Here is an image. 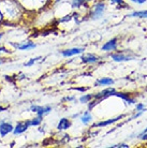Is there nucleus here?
I'll return each instance as SVG.
<instances>
[{"label":"nucleus","mask_w":147,"mask_h":148,"mask_svg":"<svg viewBox=\"0 0 147 148\" xmlns=\"http://www.w3.org/2000/svg\"><path fill=\"white\" fill-rule=\"evenodd\" d=\"M104 4L103 3H98L95 7V9H93V12H92V14H91V16H92V18H95V19H97V18H100L101 16H102V14H103V12H104Z\"/></svg>","instance_id":"obj_1"},{"label":"nucleus","mask_w":147,"mask_h":148,"mask_svg":"<svg viewBox=\"0 0 147 148\" xmlns=\"http://www.w3.org/2000/svg\"><path fill=\"white\" fill-rule=\"evenodd\" d=\"M28 127H29V123H28V120L27 121H23V122H19L17 123V126L14 128V134H21L23 132H25L26 130L28 129Z\"/></svg>","instance_id":"obj_2"},{"label":"nucleus","mask_w":147,"mask_h":148,"mask_svg":"<svg viewBox=\"0 0 147 148\" xmlns=\"http://www.w3.org/2000/svg\"><path fill=\"white\" fill-rule=\"evenodd\" d=\"M13 131V127L10 123H7V122H3L0 125V134L1 136H5L8 133H10Z\"/></svg>","instance_id":"obj_3"},{"label":"nucleus","mask_w":147,"mask_h":148,"mask_svg":"<svg viewBox=\"0 0 147 148\" xmlns=\"http://www.w3.org/2000/svg\"><path fill=\"white\" fill-rule=\"evenodd\" d=\"M115 92H116V91H115V89L109 88V89H105V90L101 91V92L97 93L96 96H93V98H95V99H103V98H106V97H109V96L114 95Z\"/></svg>","instance_id":"obj_4"},{"label":"nucleus","mask_w":147,"mask_h":148,"mask_svg":"<svg viewBox=\"0 0 147 148\" xmlns=\"http://www.w3.org/2000/svg\"><path fill=\"white\" fill-rule=\"evenodd\" d=\"M31 111L38 113L39 116H43V115L51 112V108L49 106H44V108H42V106H31Z\"/></svg>","instance_id":"obj_5"},{"label":"nucleus","mask_w":147,"mask_h":148,"mask_svg":"<svg viewBox=\"0 0 147 148\" xmlns=\"http://www.w3.org/2000/svg\"><path fill=\"white\" fill-rule=\"evenodd\" d=\"M84 51H85L84 48H71V49L63 51L61 54H63L65 57H70V56H73V55H78V54L83 53Z\"/></svg>","instance_id":"obj_6"},{"label":"nucleus","mask_w":147,"mask_h":148,"mask_svg":"<svg viewBox=\"0 0 147 148\" xmlns=\"http://www.w3.org/2000/svg\"><path fill=\"white\" fill-rule=\"evenodd\" d=\"M116 39H113V40L109 41L107 43H105V44L102 46V51H113V49H115L116 48Z\"/></svg>","instance_id":"obj_7"},{"label":"nucleus","mask_w":147,"mask_h":148,"mask_svg":"<svg viewBox=\"0 0 147 148\" xmlns=\"http://www.w3.org/2000/svg\"><path fill=\"white\" fill-rule=\"evenodd\" d=\"M82 60H83V62L92 63V62L98 61V57L95 56V55H92V54H87V55H85V56L82 57Z\"/></svg>","instance_id":"obj_8"},{"label":"nucleus","mask_w":147,"mask_h":148,"mask_svg":"<svg viewBox=\"0 0 147 148\" xmlns=\"http://www.w3.org/2000/svg\"><path fill=\"white\" fill-rule=\"evenodd\" d=\"M70 127H71V122L67 118H63V119H60V121H59L57 128H58V130H66V129H68V128H70Z\"/></svg>","instance_id":"obj_9"},{"label":"nucleus","mask_w":147,"mask_h":148,"mask_svg":"<svg viewBox=\"0 0 147 148\" xmlns=\"http://www.w3.org/2000/svg\"><path fill=\"white\" fill-rule=\"evenodd\" d=\"M16 47L21 49V51H27V49H31V48L36 47V44H33L32 42H25L24 44L16 45Z\"/></svg>","instance_id":"obj_10"},{"label":"nucleus","mask_w":147,"mask_h":148,"mask_svg":"<svg viewBox=\"0 0 147 148\" xmlns=\"http://www.w3.org/2000/svg\"><path fill=\"white\" fill-rule=\"evenodd\" d=\"M111 57H112V59H114L115 61H127V60L131 59L130 57L122 55V54H113V55H111Z\"/></svg>","instance_id":"obj_11"},{"label":"nucleus","mask_w":147,"mask_h":148,"mask_svg":"<svg viewBox=\"0 0 147 148\" xmlns=\"http://www.w3.org/2000/svg\"><path fill=\"white\" fill-rule=\"evenodd\" d=\"M124 116H119V117H117V118H113V119H110V120H106V121H101V122H98V123H96L95 126L96 127H104V126H107V125H110V123H113V122H116L117 120H119V119H122Z\"/></svg>","instance_id":"obj_12"},{"label":"nucleus","mask_w":147,"mask_h":148,"mask_svg":"<svg viewBox=\"0 0 147 148\" xmlns=\"http://www.w3.org/2000/svg\"><path fill=\"white\" fill-rule=\"evenodd\" d=\"M114 81L112 78H100L97 82V86H103V85H112Z\"/></svg>","instance_id":"obj_13"},{"label":"nucleus","mask_w":147,"mask_h":148,"mask_svg":"<svg viewBox=\"0 0 147 148\" xmlns=\"http://www.w3.org/2000/svg\"><path fill=\"white\" fill-rule=\"evenodd\" d=\"M114 96H117V97H119V98H122V99H124V100L127 101L128 103H134V102H135L133 99H130V98H129L128 93H117V92H115Z\"/></svg>","instance_id":"obj_14"},{"label":"nucleus","mask_w":147,"mask_h":148,"mask_svg":"<svg viewBox=\"0 0 147 148\" xmlns=\"http://www.w3.org/2000/svg\"><path fill=\"white\" fill-rule=\"evenodd\" d=\"M41 121H42V116H38L31 120H28V123H29V126H38L41 123Z\"/></svg>","instance_id":"obj_15"},{"label":"nucleus","mask_w":147,"mask_h":148,"mask_svg":"<svg viewBox=\"0 0 147 148\" xmlns=\"http://www.w3.org/2000/svg\"><path fill=\"white\" fill-rule=\"evenodd\" d=\"M130 16H132V17H143V18H147V11L134 12Z\"/></svg>","instance_id":"obj_16"},{"label":"nucleus","mask_w":147,"mask_h":148,"mask_svg":"<svg viewBox=\"0 0 147 148\" xmlns=\"http://www.w3.org/2000/svg\"><path fill=\"white\" fill-rule=\"evenodd\" d=\"M81 119H82V122H83V123L87 125V123L91 120V116H90V114H89L88 112H86V113L84 114V116H83Z\"/></svg>","instance_id":"obj_17"},{"label":"nucleus","mask_w":147,"mask_h":148,"mask_svg":"<svg viewBox=\"0 0 147 148\" xmlns=\"http://www.w3.org/2000/svg\"><path fill=\"white\" fill-rule=\"evenodd\" d=\"M92 98H93V96H92V95L83 96L81 98V102H82V103H86V102H89V100H90V99H92Z\"/></svg>","instance_id":"obj_18"},{"label":"nucleus","mask_w":147,"mask_h":148,"mask_svg":"<svg viewBox=\"0 0 147 148\" xmlns=\"http://www.w3.org/2000/svg\"><path fill=\"white\" fill-rule=\"evenodd\" d=\"M40 59V57H37V58H32V59L30 60L29 62H27V63H25V66H27V67H29V66H32L33 63L36 62V61H38V60Z\"/></svg>","instance_id":"obj_19"},{"label":"nucleus","mask_w":147,"mask_h":148,"mask_svg":"<svg viewBox=\"0 0 147 148\" xmlns=\"http://www.w3.org/2000/svg\"><path fill=\"white\" fill-rule=\"evenodd\" d=\"M111 2H112V3H118L119 4V7H120V5L126 7V4L124 3V1H122V0H111Z\"/></svg>","instance_id":"obj_20"},{"label":"nucleus","mask_w":147,"mask_h":148,"mask_svg":"<svg viewBox=\"0 0 147 148\" xmlns=\"http://www.w3.org/2000/svg\"><path fill=\"white\" fill-rule=\"evenodd\" d=\"M112 147H124V148H128L129 146L126 144H117V145H113Z\"/></svg>","instance_id":"obj_21"},{"label":"nucleus","mask_w":147,"mask_h":148,"mask_svg":"<svg viewBox=\"0 0 147 148\" xmlns=\"http://www.w3.org/2000/svg\"><path fill=\"white\" fill-rule=\"evenodd\" d=\"M133 2H136V3H144L146 0H132Z\"/></svg>","instance_id":"obj_22"},{"label":"nucleus","mask_w":147,"mask_h":148,"mask_svg":"<svg viewBox=\"0 0 147 148\" xmlns=\"http://www.w3.org/2000/svg\"><path fill=\"white\" fill-rule=\"evenodd\" d=\"M143 104H139V105H137V106H136V110H137V111H141V110H143Z\"/></svg>","instance_id":"obj_23"},{"label":"nucleus","mask_w":147,"mask_h":148,"mask_svg":"<svg viewBox=\"0 0 147 148\" xmlns=\"http://www.w3.org/2000/svg\"><path fill=\"white\" fill-rule=\"evenodd\" d=\"M1 52H9V51H7V49H5V48H4V47H0V53H1Z\"/></svg>","instance_id":"obj_24"},{"label":"nucleus","mask_w":147,"mask_h":148,"mask_svg":"<svg viewBox=\"0 0 147 148\" xmlns=\"http://www.w3.org/2000/svg\"><path fill=\"white\" fill-rule=\"evenodd\" d=\"M142 138H143V140H147V134L144 133V135L142 134Z\"/></svg>","instance_id":"obj_25"},{"label":"nucleus","mask_w":147,"mask_h":148,"mask_svg":"<svg viewBox=\"0 0 147 148\" xmlns=\"http://www.w3.org/2000/svg\"><path fill=\"white\" fill-rule=\"evenodd\" d=\"M4 110H5V108H0V112L4 111Z\"/></svg>","instance_id":"obj_26"},{"label":"nucleus","mask_w":147,"mask_h":148,"mask_svg":"<svg viewBox=\"0 0 147 148\" xmlns=\"http://www.w3.org/2000/svg\"><path fill=\"white\" fill-rule=\"evenodd\" d=\"M3 61H4V60H0V64H1V63L3 62Z\"/></svg>","instance_id":"obj_27"},{"label":"nucleus","mask_w":147,"mask_h":148,"mask_svg":"<svg viewBox=\"0 0 147 148\" xmlns=\"http://www.w3.org/2000/svg\"><path fill=\"white\" fill-rule=\"evenodd\" d=\"M1 38H2V34H0V39H1Z\"/></svg>","instance_id":"obj_28"}]
</instances>
